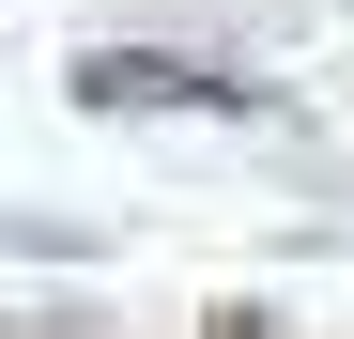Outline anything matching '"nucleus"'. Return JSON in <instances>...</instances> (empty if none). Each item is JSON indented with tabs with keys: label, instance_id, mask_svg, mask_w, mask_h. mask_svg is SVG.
<instances>
[{
	"label": "nucleus",
	"instance_id": "nucleus-1",
	"mask_svg": "<svg viewBox=\"0 0 354 339\" xmlns=\"http://www.w3.org/2000/svg\"><path fill=\"white\" fill-rule=\"evenodd\" d=\"M77 108H247V77L169 62V46H93V62H77Z\"/></svg>",
	"mask_w": 354,
	"mask_h": 339
},
{
	"label": "nucleus",
	"instance_id": "nucleus-2",
	"mask_svg": "<svg viewBox=\"0 0 354 339\" xmlns=\"http://www.w3.org/2000/svg\"><path fill=\"white\" fill-rule=\"evenodd\" d=\"M201 339H262V309H216V324H201Z\"/></svg>",
	"mask_w": 354,
	"mask_h": 339
},
{
	"label": "nucleus",
	"instance_id": "nucleus-3",
	"mask_svg": "<svg viewBox=\"0 0 354 339\" xmlns=\"http://www.w3.org/2000/svg\"><path fill=\"white\" fill-rule=\"evenodd\" d=\"M31 339H93V324H31Z\"/></svg>",
	"mask_w": 354,
	"mask_h": 339
}]
</instances>
